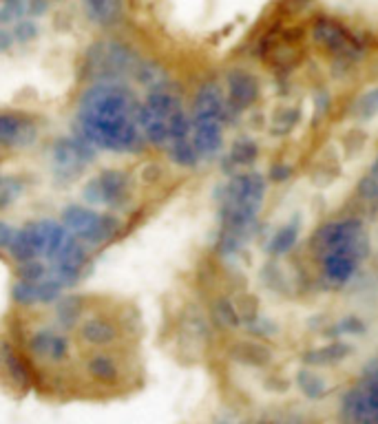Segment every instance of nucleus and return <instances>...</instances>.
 I'll return each instance as SVG.
<instances>
[{
  "mask_svg": "<svg viewBox=\"0 0 378 424\" xmlns=\"http://www.w3.org/2000/svg\"><path fill=\"white\" fill-rule=\"evenodd\" d=\"M77 126L93 148L139 153L146 139L139 129V102L122 82H95L77 102Z\"/></svg>",
  "mask_w": 378,
  "mask_h": 424,
  "instance_id": "1",
  "label": "nucleus"
},
{
  "mask_svg": "<svg viewBox=\"0 0 378 424\" xmlns=\"http://www.w3.org/2000/svg\"><path fill=\"white\" fill-rule=\"evenodd\" d=\"M268 192V179L261 173H234L219 197V230L217 250L222 256H232L244 250L250 241L259 212L264 208Z\"/></svg>",
  "mask_w": 378,
  "mask_h": 424,
  "instance_id": "2",
  "label": "nucleus"
},
{
  "mask_svg": "<svg viewBox=\"0 0 378 424\" xmlns=\"http://www.w3.org/2000/svg\"><path fill=\"white\" fill-rule=\"evenodd\" d=\"M308 246L316 261L334 250H352L363 261H367L369 252H372V239H369V232L363 224V219L343 217V219L325 221V224L318 226L312 232Z\"/></svg>",
  "mask_w": 378,
  "mask_h": 424,
  "instance_id": "3",
  "label": "nucleus"
},
{
  "mask_svg": "<svg viewBox=\"0 0 378 424\" xmlns=\"http://www.w3.org/2000/svg\"><path fill=\"white\" fill-rule=\"evenodd\" d=\"M310 40L312 45L332 55L334 62L352 67L365 55V43L361 36L350 31L341 20L332 16H316L310 25Z\"/></svg>",
  "mask_w": 378,
  "mask_h": 424,
  "instance_id": "4",
  "label": "nucleus"
},
{
  "mask_svg": "<svg viewBox=\"0 0 378 424\" xmlns=\"http://www.w3.org/2000/svg\"><path fill=\"white\" fill-rule=\"evenodd\" d=\"M69 237V232L65 230L63 224H55L51 219H43V221H33V224H27L25 228L16 230L11 244H9V254L16 261H47L60 246L63 241Z\"/></svg>",
  "mask_w": 378,
  "mask_h": 424,
  "instance_id": "5",
  "label": "nucleus"
},
{
  "mask_svg": "<svg viewBox=\"0 0 378 424\" xmlns=\"http://www.w3.org/2000/svg\"><path fill=\"white\" fill-rule=\"evenodd\" d=\"M63 226L87 248H95L107 244L119 232V219L115 214H102L93 208L73 204L63 210Z\"/></svg>",
  "mask_w": 378,
  "mask_h": 424,
  "instance_id": "6",
  "label": "nucleus"
},
{
  "mask_svg": "<svg viewBox=\"0 0 378 424\" xmlns=\"http://www.w3.org/2000/svg\"><path fill=\"white\" fill-rule=\"evenodd\" d=\"M133 195L131 177L122 170H102L93 177L82 190V199L89 206H104L111 210L124 208Z\"/></svg>",
  "mask_w": 378,
  "mask_h": 424,
  "instance_id": "7",
  "label": "nucleus"
},
{
  "mask_svg": "<svg viewBox=\"0 0 378 424\" xmlns=\"http://www.w3.org/2000/svg\"><path fill=\"white\" fill-rule=\"evenodd\" d=\"M95 148L89 141L80 137H63L55 141L51 151V166L60 179H73L87 168L89 161H93Z\"/></svg>",
  "mask_w": 378,
  "mask_h": 424,
  "instance_id": "8",
  "label": "nucleus"
},
{
  "mask_svg": "<svg viewBox=\"0 0 378 424\" xmlns=\"http://www.w3.org/2000/svg\"><path fill=\"white\" fill-rule=\"evenodd\" d=\"M224 93H226L230 115L234 117L256 104V99L261 97V85H259V80L252 71L237 67L226 73Z\"/></svg>",
  "mask_w": 378,
  "mask_h": 424,
  "instance_id": "9",
  "label": "nucleus"
},
{
  "mask_svg": "<svg viewBox=\"0 0 378 424\" xmlns=\"http://www.w3.org/2000/svg\"><path fill=\"white\" fill-rule=\"evenodd\" d=\"M363 263V259L352 250H334L318 259V270L328 286L343 288L356 276L358 266Z\"/></svg>",
  "mask_w": 378,
  "mask_h": 424,
  "instance_id": "10",
  "label": "nucleus"
},
{
  "mask_svg": "<svg viewBox=\"0 0 378 424\" xmlns=\"http://www.w3.org/2000/svg\"><path fill=\"white\" fill-rule=\"evenodd\" d=\"M29 354L43 362H63L69 356V340L53 327H40L27 340Z\"/></svg>",
  "mask_w": 378,
  "mask_h": 424,
  "instance_id": "11",
  "label": "nucleus"
},
{
  "mask_svg": "<svg viewBox=\"0 0 378 424\" xmlns=\"http://www.w3.org/2000/svg\"><path fill=\"white\" fill-rule=\"evenodd\" d=\"M38 137V129L27 117L16 113H0V146L25 148Z\"/></svg>",
  "mask_w": 378,
  "mask_h": 424,
  "instance_id": "12",
  "label": "nucleus"
},
{
  "mask_svg": "<svg viewBox=\"0 0 378 424\" xmlns=\"http://www.w3.org/2000/svg\"><path fill=\"white\" fill-rule=\"evenodd\" d=\"M228 354H230V358L234 362H239V365L252 367V369H264V367H268L270 362L274 360L272 349L266 345V342L259 340V338H248V340L232 342Z\"/></svg>",
  "mask_w": 378,
  "mask_h": 424,
  "instance_id": "13",
  "label": "nucleus"
},
{
  "mask_svg": "<svg viewBox=\"0 0 378 424\" xmlns=\"http://www.w3.org/2000/svg\"><path fill=\"white\" fill-rule=\"evenodd\" d=\"M77 332H80V338L91 347H109L119 338V327L104 316L82 318Z\"/></svg>",
  "mask_w": 378,
  "mask_h": 424,
  "instance_id": "14",
  "label": "nucleus"
},
{
  "mask_svg": "<svg viewBox=\"0 0 378 424\" xmlns=\"http://www.w3.org/2000/svg\"><path fill=\"white\" fill-rule=\"evenodd\" d=\"M350 354H352L350 342L332 338V342H328V345L308 349L301 360L306 367H332V365H338V362H343Z\"/></svg>",
  "mask_w": 378,
  "mask_h": 424,
  "instance_id": "15",
  "label": "nucleus"
},
{
  "mask_svg": "<svg viewBox=\"0 0 378 424\" xmlns=\"http://www.w3.org/2000/svg\"><path fill=\"white\" fill-rule=\"evenodd\" d=\"M298 234H301V219H292L288 224H284L281 228H276L270 239H268V254L270 256H286L298 241Z\"/></svg>",
  "mask_w": 378,
  "mask_h": 424,
  "instance_id": "16",
  "label": "nucleus"
},
{
  "mask_svg": "<svg viewBox=\"0 0 378 424\" xmlns=\"http://www.w3.org/2000/svg\"><path fill=\"white\" fill-rule=\"evenodd\" d=\"M259 153H261V148H259V144L254 139H250V137L234 139L228 155H226V159H224V164H228L230 170L248 168L259 159Z\"/></svg>",
  "mask_w": 378,
  "mask_h": 424,
  "instance_id": "17",
  "label": "nucleus"
},
{
  "mask_svg": "<svg viewBox=\"0 0 378 424\" xmlns=\"http://www.w3.org/2000/svg\"><path fill=\"white\" fill-rule=\"evenodd\" d=\"M0 362H3V367L7 371V376L16 382L20 387H27L29 380H31V374H29V367L27 362L23 360L7 340H0Z\"/></svg>",
  "mask_w": 378,
  "mask_h": 424,
  "instance_id": "18",
  "label": "nucleus"
},
{
  "mask_svg": "<svg viewBox=\"0 0 378 424\" xmlns=\"http://www.w3.org/2000/svg\"><path fill=\"white\" fill-rule=\"evenodd\" d=\"M356 201L361 204V217L369 214L372 219L378 217V179H374L369 173L363 175L361 179L356 181Z\"/></svg>",
  "mask_w": 378,
  "mask_h": 424,
  "instance_id": "19",
  "label": "nucleus"
},
{
  "mask_svg": "<svg viewBox=\"0 0 378 424\" xmlns=\"http://www.w3.org/2000/svg\"><path fill=\"white\" fill-rule=\"evenodd\" d=\"M210 318L219 330H237L242 327V318L234 310V300L228 296H217L210 305Z\"/></svg>",
  "mask_w": 378,
  "mask_h": 424,
  "instance_id": "20",
  "label": "nucleus"
},
{
  "mask_svg": "<svg viewBox=\"0 0 378 424\" xmlns=\"http://www.w3.org/2000/svg\"><path fill=\"white\" fill-rule=\"evenodd\" d=\"M296 387L308 400H321L328 396V382L321 374H316L312 367H303L296 371Z\"/></svg>",
  "mask_w": 378,
  "mask_h": 424,
  "instance_id": "21",
  "label": "nucleus"
},
{
  "mask_svg": "<svg viewBox=\"0 0 378 424\" xmlns=\"http://www.w3.org/2000/svg\"><path fill=\"white\" fill-rule=\"evenodd\" d=\"M87 371L93 380L104 382V385H113L119 378V365L113 356L109 354H95L87 360Z\"/></svg>",
  "mask_w": 378,
  "mask_h": 424,
  "instance_id": "22",
  "label": "nucleus"
},
{
  "mask_svg": "<svg viewBox=\"0 0 378 424\" xmlns=\"http://www.w3.org/2000/svg\"><path fill=\"white\" fill-rule=\"evenodd\" d=\"M82 5L99 25H113L122 13V0H82Z\"/></svg>",
  "mask_w": 378,
  "mask_h": 424,
  "instance_id": "23",
  "label": "nucleus"
},
{
  "mask_svg": "<svg viewBox=\"0 0 378 424\" xmlns=\"http://www.w3.org/2000/svg\"><path fill=\"white\" fill-rule=\"evenodd\" d=\"M55 318L63 327H75L85 318V305L82 298L69 296V298H58L55 300Z\"/></svg>",
  "mask_w": 378,
  "mask_h": 424,
  "instance_id": "24",
  "label": "nucleus"
},
{
  "mask_svg": "<svg viewBox=\"0 0 378 424\" xmlns=\"http://www.w3.org/2000/svg\"><path fill=\"white\" fill-rule=\"evenodd\" d=\"M301 107H284V109H276V113L272 115V124H270V131L272 135H290L298 122H301Z\"/></svg>",
  "mask_w": 378,
  "mask_h": 424,
  "instance_id": "25",
  "label": "nucleus"
},
{
  "mask_svg": "<svg viewBox=\"0 0 378 424\" xmlns=\"http://www.w3.org/2000/svg\"><path fill=\"white\" fill-rule=\"evenodd\" d=\"M166 153H168L173 164L182 166V168H195L199 161H202V159H199V155H197V151H195V146H193L190 137L182 139V141H175V144H171L166 148Z\"/></svg>",
  "mask_w": 378,
  "mask_h": 424,
  "instance_id": "26",
  "label": "nucleus"
},
{
  "mask_svg": "<svg viewBox=\"0 0 378 424\" xmlns=\"http://www.w3.org/2000/svg\"><path fill=\"white\" fill-rule=\"evenodd\" d=\"M352 113L356 119H361V122H369L372 117H376L378 115V87L358 95L352 107Z\"/></svg>",
  "mask_w": 378,
  "mask_h": 424,
  "instance_id": "27",
  "label": "nucleus"
},
{
  "mask_svg": "<svg viewBox=\"0 0 378 424\" xmlns=\"http://www.w3.org/2000/svg\"><path fill=\"white\" fill-rule=\"evenodd\" d=\"M365 332H367V322L361 316L350 314V316H343L341 320H336L330 327V332L325 334H330V338H341V336H361Z\"/></svg>",
  "mask_w": 378,
  "mask_h": 424,
  "instance_id": "28",
  "label": "nucleus"
},
{
  "mask_svg": "<svg viewBox=\"0 0 378 424\" xmlns=\"http://www.w3.org/2000/svg\"><path fill=\"white\" fill-rule=\"evenodd\" d=\"M232 300H234V310H237L239 318H242V325H248L250 320H254L259 316V298L254 294L244 292Z\"/></svg>",
  "mask_w": 378,
  "mask_h": 424,
  "instance_id": "29",
  "label": "nucleus"
},
{
  "mask_svg": "<svg viewBox=\"0 0 378 424\" xmlns=\"http://www.w3.org/2000/svg\"><path fill=\"white\" fill-rule=\"evenodd\" d=\"M246 327H248V332H250L252 336H256L259 340H261V338H270V336H274V334L279 332L276 322H274L272 318L261 316V314H259L254 320H250Z\"/></svg>",
  "mask_w": 378,
  "mask_h": 424,
  "instance_id": "30",
  "label": "nucleus"
},
{
  "mask_svg": "<svg viewBox=\"0 0 378 424\" xmlns=\"http://www.w3.org/2000/svg\"><path fill=\"white\" fill-rule=\"evenodd\" d=\"M290 177H292V166L286 164V161H276L268 173V181H274V184H286Z\"/></svg>",
  "mask_w": 378,
  "mask_h": 424,
  "instance_id": "31",
  "label": "nucleus"
},
{
  "mask_svg": "<svg viewBox=\"0 0 378 424\" xmlns=\"http://www.w3.org/2000/svg\"><path fill=\"white\" fill-rule=\"evenodd\" d=\"M14 234H16V230L9 224L0 221V250H9V244H11Z\"/></svg>",
  "mask_w": 378,
  "mask_h": 424,
  "instance_id": "32",
  "label": "nucleus"
},
{
  "mask_svg": "<svg viewBox=\"0 0 378 424\" xmlns=\"http://www.w3.org/2000/svg\"><path fill=\"white\" fill-rule=\"evenodd\" d=\"M268 387H270L272 391H286V389H288V380L270 378V380H268Z\"/></svg>",
  "mask_w": 378,
  "mask_h": 424,
  "instance_id": "33",
  "label": "nucleus"
},
{
  "mask_svg": "<svg viewBox=\"0 0 378 424\" xmlns=\"http://www.w3.org/2000/svg\"><path fill=\"white\" fill-rule=\"evenodd\" d=\"M369 175L374 179H378V153H376V157L372 159V164H369Z\"/></svg>",
  "mask_w": 378,
  "mask_h": 424,
  "instance_id": "34",
  "label": "nucleus"
},
{
  "mask_svg": "<svg viewBox=\"0 0 378 424\" xmlns=\"http://www.w3.org/2000/svg\"><path fill=\"white\" fill-rule=\"evenodd\" d=\"M279 424H301V418H298V415H288V418H284Z\"/></svg>",
  "mask_w": 378,
  "mask_h": 424,
  "instance_id": "35",
  "label": "nucleus"
},
{
  "mask_svg": "<svg viewBox=\"0 0 378 424\" xmlns=\"http://www.w3.org/2000/svg\"><path fill=\"white\" fill-rule=\"evenodd\" d=\"M215 424H228V422H226V420H222V422H215Z\"/></svg>",
  "mask_w": 378,
  "mask_h": 424,
  "instance_id": "36",
  "label": "nucleus"
},
{
  "mask_svg": "<svg viewBox=\"0 0 378 424\" xmlns=\"http://www.w3.org/2000/svg\"><path fill=\"white\" fill-rule=\"evenodd\" d=\"M256 424H268V422H256Z\"/></svg>",
  "mask_w": 378,
  "mask_h": 424,
  "instance_id": "37",
  "label": "nucleus"
}]
</instances>
